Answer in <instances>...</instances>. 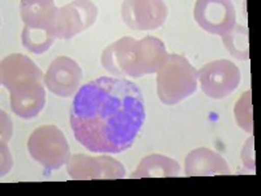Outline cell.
Here are the masks:
<instances>
[{
  "label": "cell",
  "instance_id": "6da1fadb",
  "mask_svg": "<svg viewBox=\"0 0 261 196\" xmlns=\"http://www.w3.org/2000/svg\"><path fill=\"white\" fill-rule=\"evenodd\" d=\"M141 89L120 78H99L77 90L69 122L79 143L94 153H120L134 145L145 122Z\"/></svg>",
  "mask_w": 261,
  "mask_h": 196
},
{
  "label": "cell",
  "instance_id": "7a4b0ae2",
  "mask_svg": "<svg viewBox=\"0 0 261 196\" xmlns=\"http://www.w3.org/2000/svg\"><path fill=\"white\" fill-rule=\"evenodd\" d=\"M2 85L9 90L11 107L17 116L33 119L46 105L45 76L24 54H11L2 60Z\"/></svg>",
  "mask_w": 261,
  "mask_h": 196
},
{
  "label": "cell",
  "instance_id": "3957f363",
  "mask_svg": "<svg viewBox=\"0 0 261 196\" xmlns=\"http://www.w3.org/2000/svg\"><path fill=\"white\" fill-rule=\"evenodd\" d=\"M167 57L165 43L155 37L146 36L141 41L123 37L105 48L101 64L115 78H141L158 72Z\"/></svg>",
  "mask_w": 261,
  "mask_h": 196
},
{
  "label": "cell",
  "instance_id": "277c9868",
  "mask_svg": "<svg viewBox=\"0 0 261 196\" xmlns=\"http://www.w3.org/2000/svg\"><path fill=\"white\" fill-rule=\"evenodd\" d=\"M197 71L186 57L171 54L157 72V93L165 105H176L197 90Z\"/></svg>",
  "mask_w": 261,
  "mask_h": 196
},
{
  "label": "cell",
  "instance_id": "5b68a950",
  "mask_svg": "<svg viewBox=\"0 0 261 196\" xmlns=\"http://www.w3.org/2000/svg\"><path fill=\"white\" fill-rule=\"evenodd\" d=\"M29 153L46 172L58 170L67 165L71 158L68 141L57 126H41L36 128L28 140Z\"/></svg>",
  "mask_w": 261,
  "mask_h": 196
},
{
  "label": "cell",
  "instance_id": "8992f818",
  "mask_svg": "<svg viewBox=\"0 0 261 196\" xmlns=\"http://www.w3.org/2000/svg\"><path fill=\"white\" fill-rule=\"evenodd\" d=\"M97 16L98 9L93 2H69L57 7L53 18V36L62 39L73 38L92 27Z\"/></svg>",
  "mask_w": 261,
  "mask_h": 196
},
{
  "label": "cell",
  "instance_id": "52a82bcc",
  "mask_svg": "<svg viewBox=\"0 0 261 196\" xmlns=\"http://www.w3.org/2000/svg\"><path fill=\"white\" fill-rule=\"evenodd\" d=\"M200 85L205 94L213 100L227 97L241 84V69L235 63L221 59L205 64L199 72Z\"/></svg>",
  "mask_w": 261,
  "mask_h": 196
},
{
  "label": "cell",
  "instance_id": "ba28073f",
  "mask_svg": "<svg viewBox=\"0 0 261 196\" xmlns=\"http://www.w3.org/2000/svg\"><path fill=\"white\" fill-rule=\"evenodd\" d=\"M67 173L72 179L94 181V179H122L125 177V167L110 156L92 157L73 155L67 163Z\"/></svg>",
  "mask_w": 261,
  "mask_h": 196
},
{
  "label": "cell",
  "instance_id": "9c48e42d",
  "mask_svg": "<svg viewBox=\"0 0 261 196\" xmlns=\"http://www.w3.org/2000/svg\"><path fill=\"white\" fill-rule=\"evenodd\" d=\"M193 15L201 29L221 37L237 24V11L228 0H200Z\"/></svg>",
  "mask_w": 261,
  "mask_h": 196
},
{
  "label": "cell",
  "instance_id": "30bf717a",
  "mask_svg": "<svg viewBox=\"0 0 261 196\" xmlns=\"http://www.w3.org/2000/svg\"><path fill=\"white\" fill-rule=\"evenodd\" d=\"M169 9L160 0H132L122 6V17L128 28L135 30H154L162 27Z\"/></svg>",
  "mask_w": 261,
  "mask_h": 196
},
{
  "label": "cell",
  "instance_id": "8fae6325",
  "mask_svg": "<svg viewBox=\"0 0 261 196\" xmlns=\"http://www.w3.org/2000/svg\"><path fill=\"white\" fill-rule=\"evenodd\" d=\"M83 69L76 60L68 57H58L51 62L45 75V85L59 97H71L79 90Z\"/></svg>",
  "mask_w": 261,
  "mask_h": 196
},
{
  "label": "cell",
  "instance_id": "7c38bea8",
  "mask_svg": "<svg viewBox=\"0 0 261 196\" xmlns=\"http://www.w3.org/2000/svg\"><path fill=\"white\" fill-rule=\"evenodd\" d=\"M184 172L187 177H212L231 174V169L225 158L208 148H197L191 151L186 157Z\"/></svg>",
  "mask_w": 261,
  "mask_h": 196
},
{
  "label": "cell",
  "instance_id": "4fadbf2b",
  "mask_svg": "<svg viewBox=\"0 0 261 196\" xmlns=\"http://www.w3.org/2000/svg\"><path fill=\"white\" fill-rule=\"evenodd\" d=\"M180 172L181 169L178 161L154 153L141 160L137 169L130 174V178H174L180 176Z\"/></svg>",
  "mask_w": 261,
  "mask_h": 196
},
{
  "label": "cell",
  "instance_id": "5bb4252c",
  "mask_svg": "<svg viewBox=\"0 0 261 196\" xmlns=\"http://www.w3.org/2000/svg\"><path fill=\"white\" fill-rule=\"evenodd\" d=\"M57 7V3L51 0L21 2V17L25 27L41 28V29L47 30L53 36V18Z\"/></svg>",
  "mask_w": 261,
  "mask_h": 196
},
{
  "label": "cell",
  "instance_id": "9a60e30c",
  "mask_svg": "<svg viewBox=\"0 0 261 196\" xmlns=\"http://www.w3.org/2000/svg\"><path fill=\"white\" fill-rule=\"evenodd\" d=\"M222 42L228 53L239 60H248V29L244 25L235 24L230 32L223 34Z\"/></svg>",
  "mask_w": 261,
  "mask_h": 196
},
{
  "label": "cell",
  "instance_id": "2e32d148",
  "mask_svg": "<svg viewBox=\"0 0 261 196\" xmlns=\"http://www.w3.org/2000/svg\"><path fill=\"white\" fill-rule=\"evenodd\" d=\"M21 38H22V45L34 54H43L51 47L55 41V38L47 30L29 27H24Z\"/></svg>",
  "mask_w": 261,
  "mask_h": 196
},
{
  "label": "cell",
  "instance_id": "e0dca14e",
  "mask_svg": "<svg viewBox=\"0 0 261 196\" xmlns=\"http://www.w3.org/2000/svg\"><path fill=\"white\" fill-rule=\"evenodd\" d=\"M251 90H247L243 93L241 100L237 102L234 107V114L237 123L239 127L243 128L244 131L252 134L253 130V120H252V104H251Z\"/></svg>",
  "mask_w": 261,
  "mask_h": 196
},
{
  "label": "cell",
  "instance_id": "ac0fdd59",
  "mask_svg": "<svg viewBox=\"0 0 261 196\" xmlns=\"http://www.w3.org/2000/svg\"><path fill=\"white\" fill-rule=\"evenodd\" d=\"M242 160L247 167L255 170V158H253V137H249L248 143L244 144L243 152H242Z\"/></svg>",
  "mask_w": 261,
  "mask_h": 196
}]
</instances>
